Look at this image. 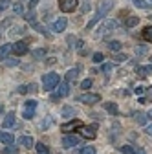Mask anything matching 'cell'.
Returning <instances> with one entry per match:
<instances>
[{"label": "cell", "mask_w": 152, "mask_h": 154, "mask_svg": "<svg viewBox=\"0 0 152 154\" xmlns=\"http://www.w3.org/2000/svg\"><path fill=\"white\" fill-rule=\"evenodd\" d=\"M128 59V57L125 55V53H119V55H116V63H125Z\"/></svg>", "instance_id": "35"}, {"label": "cell", "mask_w": 152, "mask_h": 154, "mask_svg": "<svg viewBox=\"0 0 152 154\" xmlns=\"http://www.w3.org/2000/svg\"><path fill=\"white\" fill-rule=\"evenodd\" d=\"M35 110H37V101H26L24 103V112H22V116H24V119H31L33 116H35Z\"/></svg>", "instance_id": "3"}, {"label": "cell", "mask_w": 152, "mask_h": 154, "mask_svg": "<svg viewBox=\"0 0 152 154\" xmlns=\"http://www.w3.org/2000/svg\"><path fill=\"white\" fill-rule=\"evenodd\" d=\"M145 51H147V48H143V46H139V48H138V53H141V55H143Z\"/></svg>", "instance_id": "45"}, {"label": "cell", "mask_w": 152, "mask_h": 154, "mask_svg": "<svg viewBox=\"0 0 152 154\" xmlns=\"http://www.w3.org/2000/svg\"><path fill=\"white\" fill-rule=\"evenodd\" d=\"M11 51H13V44H2L0 46V61H6Z\"/></svg>", "instance_id": "15"}, {"label": "cell", "mask_w": 152, "mask_h": 154, "mask_svg": "<svg viewBox=\"0 0 152 154\" xmlns=\"http://www.w3.org/2000/svg\"><path fill=\"white\" fill-rule=\"evenodd\" d=\"M79 101L84 103V105H93V103L101 101V95H97V94H83V95H79Z\"/></svg>", "instance_id": "5"}, {"label": "cell", "mask_w": 152, "mask_h": 154, "mask_svg": "<svg viewBox=\"0 0 152 154\" xmlns=\"http://www.w3.org/2000/svg\"><path fill=\"white\" fill-rule=\"evenodd\" d=\"M57 86H59V90H57V95H59V97H66V95H70V83L68 81L59 83Z\"/></svg>", "instance_id": "12"}, {"label": "cell", "mask_w": 152, "mask_h": 154, "mask_svg": "<svg viewBox=\"0 0 152 154\" xmlns=\"http://www.w3.org/2000/svg\"><path fill=\"white\" fill-rule=\"evenodd\" d=\"M79 127H81V121H79V119H73V121H68V123H64V125L61 127V130H62L64 134H68V132L77 130Z\"/></svg>", "instance_id": "7"}, {"label": "cell", "mask_w": 152, "mask_h": 154, "mask_svg": "<svg viewBox=\"0 0 152 154\" xmlns=\"http://www.w3.org/2000/svg\"><path fill=\"white\" fill-rule=\"evenodd\" d=\"M132 2H134V6L139 8V9H152V4L145 2V0H132Z\"/></svg>", "instance_id": "21"}, {"label": "cell", "mask_w": 152, "mask_h": 154, "mask_svg": "<svg viewBox=\"0 0 152 154\" xmlns=\"http://www.w3.org/2000/svg\"><path fill=\"white\" fill-rule=\"evenodd\" d=\"M28 90H29V92H37V85H35V83L28 85Z\"/></svg>", "instance_id": "42"}, {"label": "cell", "mask_w": 152, "mask_h": 154, "mask_svg": "<svg viewBox=\"0 0 152 154\" xmlns=\"http://www.w3.org/2000/svg\"><path fill=\"white\" fill-rule=\"evenodd\" d=\"M90 86H92V79H84V81L81 83V88H83V90H88Z\"/></svg>", "instance_id": "34"}, {"label": "cell", "mask_w": 152, "mask_h": 154, "mask_svg": "<svg viewBox=\"0 0 152 154\" xmlns=\"http://www.w3.org/2000/svg\"><path fill=\"white\" fill-rule=\"evenodd\" d=\"M77 130H79V134H81L83 138H88V140H93V138L97 136V134H96V132H97V125H90V127L81 125Z\"/></svg>", "instance_id": "2"}, {"label": "cell", "mask_w": 152, "mask_h": 154, "mask_svg": "<svg viewBox=\"0 0 152 154\" xmlns=\"http://www.w3.org/2000/svg\"><path fill=\"white\" fill-rule=\"evenodd\" d=\"M119 150H121L123 154H136V152H138V149L132 147V145H123V147H119Z\"/></svg>", "instance_id": "24"}, {"label": "cell", "mask_w": 152, "mask_h": 154, "mask_svg": "<svg viewBox=\"0 0 152 154\" xmlns=\"http://www.w3.org/2000/svg\"><path fill=\"white\" fill-rule=\"evenodd\" d=\"M15 13L17 15H22V6L20 4H15Z\"/></svg>", "instance_id": "40"}, {"label": "cell", "mask_w": 152, "mask_h": 154, "mask_svg": "<svg viewBox=\"0 0 152 154\" xmlns=\"http://www.w3.org/2000/svg\"><path fill=\"white\" fill-rule=\"evenodd\" d=\"M108 48H110L112 51H119V50H121V42H119V41H110V42H108Z\"/></svg>", "instance_id": "26"}, {"label": "cell", "mask_w": 152, "mask_h": 154, "mask_svg": "<svg viewBox=\"0 0 152 154\" xmlns=\"http://www.w3.org/2000/svg\"><path fill=\"white\" fill-rule=\"evenodd\" d=\"M13 141H15V136H13V134L0 130V143H4V145H13Z\"/></svg>", "instance_id": "14"}, {"label": "cell", "mask_w": 152, "mask_h": 154, "mask_svg": "<svg viewBox=\"0 0 152 154\" xmlns=\"http://www.w3.org/2000/svg\"><path fill=\"white\" fill-rule=\"evenodd\" d=\"M26 20H28L29 24H35V22H37V15H35L33 11H29V13L26 15Z\"/></svg>", "instance_id": "32"}, {"label": "cell", "mask_w": 152, "mask_h": 154, "mask_svg": "<svg viewBox=\"0 0 152 154\" xmlns=\"http://www.w3.org/2000/svg\"><path fill=\"white\" fill-rule=\"evenodd\" d=\"M62 145L66 147V149H73V147H77L79 145V138L77 136H64V140H62Z\"/></svg>", "instance_id": "10"}, {"label": "cell", "mask_w": 152, "mask_h": 154, "mask_svg": "<svg viewBox=\"0 0 152 154\" xmlns=\"http://www.w3.org/2000/svg\"><path fill=\"white\" fill-rule=\"evenodd\" d=\"M148 114H150V116H152V110H150V112H148Z\"/></svg>", "instance_id": "48"}, {"label": "cell", "mask_w": 152, "mask_h": 154, "mask_svg": "<svg viewBox=\"0 0 152 154\" xmlns=\"http://www.w3.org/2000/svg\"><path fill=\"white\" fill-rule=\"evenodd\" d=\"M114 8V0H101V4H99V13L97 15H106L110 9Z\"/></svg>", "instance_id": "11"}, {"label": "cell", "mask_w": 152, "mask_h": 154, "mask_svg": "<svg viewBox=\"0 0 152 154\" xmlns=\"http://www.w3.org/2000/svg\"><path fill=\"white\" fill-rule=\"evenodd\" d=\"M37 2H39V0H29V9H33L37 6Z\"/></svg>", "instance_id": "44"}, {"label": "cell", "mask_w": 152, "mask_h": 154, "mask_svg": "<svg viewBox=\"0 0 152 154\" xmlns=\"http://www.w3.org/2000/svg\"><path fill=\"white\" fill-rule=\"evenodd\" d=\"M99 18H101V15H96V17H93V20H92V22H88V26H86V28H88V29H90V28H93V24H96Z\"/></svg>", "instance_id": "36"}, {"label": "cell", "mask_w": 152, "mask_h": 154, "mask_svg": "<svg viewBox=\"0 0 152 154\" xmlns=\"http://www.w3.org/2000/svg\"><path fill=\"white\" fill-rule=\"evenodd\" d=\"M90 11V2H86L84 6H83V13H88Z\"/></svg>", "instance_id": "43"}, {"label": "cell", "mask_w": 152, "mask_h": 154, "mask_svg": "<svg viewBox=\"0 0 152 154\" xmlns=\"http://www.w3.org/2000/svg\"><path fill=\"white\" fill-rule=\"evenodd\" d=\"M17 92H18V94H28L29 90H28V86H26V85H22V86H18V88H17Z\"/></svg>", "instance_id": "37"}, {"label": "cell", "mask_w": 152, "mask_h": 154, "mask_svg": "<svg viewBox=\"0 0 152 154\" xmlns=\"http://www.w3.org/2000/svg\"><path fill=\"white\" fill-rule=\"evenodd\" d=\"M8 64H9V66H13V64L17 66V64H18V61H8Z\"/></svg>", "instance_id": "46"}, {"label": "cell", "mask_w": 152, "mask_h": 154, "mask_svg": "<svg viewBox=\"0 0 152 154\" xmlns=\"http://www.w3.org/2000/svg\"><path fill=\"white\" fill-rule=\"evenodd\" d=\"M44 55H46V48H41V50H35V51H33V57H35V59H42Z\"/></svg>", "instance_id": "31"}, {"label": "cell", "mask_w": 152, "mask_h": 154, "mask_svg": "<svg viewBox=\"0 0 152 154\" xmlns=\"http://www.w3.org/2000/svg\"><path fill=\"white\" fill-rule=\"evenodd\" d=\"M0 112H4V105H0Z\"/></svg>", "instance_id": "47"}, {"label": "cell", "mask_w": 152, "mask_h": 154, "mask_svg": "<svg viewBox=\"0 0 152 154\" xmlns=\"http://www.w3.org/2000/svg\"><path fill=\"white\" fill-rule=\"evenodd\" d=\"M59 83H61L59 73H55V72L42 75V86H44V92H51L53 88H57V85H59Z\"/></svg>", "instance_id": "1"}, {"label": "cell", "mask_w": 152, "mask_h": 154, "mask_svg": "<svg viewBox=\"0 0 152 154\" xmlns=\"http://www.w3.org/2000/svg\"><path fill=\"white\" fill-rule=\"evenodd\" d=\"M2 127H4V128L15 127V112H9V114H6V118H4V121H2Z\"/></svg>", "instance_id": "16"}, {"label": "cell", "mask_w": 152, "mask_h": 154, "mask_svg": "<svg viewBox=\"0 0 152 154\" xmlns=\"http://www.w3.org/2000/svg\"><path fill=\"white\" fill-rule=\"evenodd\" d=\"M18 143H20L22 147H26V149H31L33 147V138L31 136H22L20 140H18Z\"/></svg>", "instance_id": "19"}, {"label": "cell", "mask_w": 152, "mask_h": 154, "mask_svg": "<svg viewBox=\"0 0 152 154\" xmlns=\"http://www.w3.org/2000/svg\"><path fill=\"white\" fill-rule=\"evenodd\" d=\"M141 37L145 38L147 42H152V26H147L145 29H143V33H141Z\"/></svg>", "instance_id": "22"}, {"label": "cell", "mask_w": 152, "mask_h": 154, "mask_svg": "<svg viewBox=\"0 0 152 154\" xmlns=\"http://www.w3.org/2000/svg\"><path fill=\"white\" fill-rule=\"evenodd\" d=\"M77 0H59V8H61V11H64V13H71V11H75L77 9Z\"/></svg>", "instance_id": "4"}, {"label": "cell", "mask_w": 152, "mask_h": 154, "mask_svg": "<svg viewBox=\"0 0 152 154\" xmlns=\"http://www.w3.org/2000/svg\"><path fill=\"white\" fill-rule=\"evenodd\" d=\"M92 59H93V63H103V61H105V55H103V53H93Z\"/></svg>", "instance_id": "33"}, {"label": "cell", "mask_w": 152, "mask_h": 154, "mask_svg": "<svg viewBox=\"0 0 152 154\" xmlns=\"http://www.w3.org/2000/svg\"><path fill=\"white\" fill-rule=\"evenodd\" d=\"M79 72H81V68H79V66H75V68L68 70V73H66V81H68V83L75 81V79H77V75H79Z\"/></svg>", "instance_id": "17"}, {"label": "cell", "mask_w": 152, "mask_h": 154, "mask_svg": "<svg viewBox=\"0 0 152 154\" xmlns=\"http://www.w3.org/2000/svg\"><path fill=\"white\" fill-rule=\"evenodd\" d=\"M44 154H50V152H44Z\"/></svg>", "instance_id": "49"}, {"label": "cell", "mask_w": 152, "mask_h": 154, "mask_svg": "<svg viewBox=\"0 0 152 154\" xmlns=\"http://www.w3.org/2000/svg\"><path fill=\"white\" fill-rule=\"evenodd\" d=\"M101 72H103V73H106V75H108V73H112V72H114V64H112V63H105V64L101 66Z\"/></svg>", "instance_id": "27"}, {"label": "cell", "mask_w": 152, "mask_h": 154, "mask_svg": "<svg viewBox=\"0 0 152 154\" xmlns=\"http://www.w3.org/2000/svg\"><path fill=\"white\" fill-rule=\"evenodd\" d=\"M145 132L148 134V136H152V125H145Z\"/></svg>", "instance_id": "41"}, {"label": "cell", "mask_w": 152, "mask_h": 154, "mask_svg": "<svg viewBox=\"0 0 152 154\" xmlns=\"http://www.w3.org/2000/svg\"><path fill=\"white\" fill-rule=\"evenodd\" d=\"M103 106H105V108H106V112H110L112 116H117V105H116V103H112V101H106Z\"/></svg>", "instance_id": "20"}, {"label": "cell", "mask_w": 152, "mask_h": 154, "mask_svg": "<svg viewBox=\"0 0 152 154\" xmlns=\"http://www.w3.org/2000/svg\"><path fill=\"white\" fill-rule=\"evenodd\" d=\"M66 24H68V20H66L64 17H61V18H57V20L53 22L51 29H53L55 33H61V31H64V29H66Z\"/></svg>", "instance_id": "8"}, {"label": "cell", "mask_w": 152, "mask_h": 154, "mask_svg": "<svg viewBox=\"0 0 152 154\" xmlns=\"http://www.w3.org/2000/svg\"><path fill=\"white\" fill-rule=\"evenodd\" d=\"M35 147H37V152H39V154H44V152H50V149H48V145H44V143H37Z\"/></svg>", "instance_id": "30"}, {"label": "cell", "mask_w": 152, "mask_h": 154, "mask_svg": "<svg viewBox=\"0 0 152 154\" xmlns=\"http://www.w3.org/2000/svg\"><path fill=\"white\" fill-rule=\"evenodd\" d=\"M136 73H138L139 77H148V75L152 73V66H138Z\"/></svg>", "instance_id": "18"}, {"label": "cell", "mask_w": 152, "mask_h": 154, "mask_svg": "<svg viewBox=\"0 0 152 154\" xmlns=\"http://www.w3.org/2000/svg\"><path fill=\"white\" fill-rule=\"evenodd\" d=\"M17 147L15 145H6V149H2V154H17Z\"/></svg>", "instance_id": "29"}, {"label": "cell", "mask_w": 152, "mask_h": 154, "mask_svg": "<svg viewBox=\"0 0 152 154\" xmlns=\"http://www.w3.org/2000/svg\"><path fill=\"white\" fill-rule=\"evenodd\" d=\"M117 26V22L116 20H105L103 24H101V28H99V33H97V37H103V35H106V33H110L114 28Z\"/></svg>", "instance_id": "6"}, {"label": "cell", "mask_w": 152, "mask_h": 154, "mask_svg": "<svg viewBox=\"0 0 152 154\" xmlns=\"http://www.w3.org/2000/svg\"><path fill=\"white\" fill-rule=\"evenodd\" d=\"M134 119H136V123H139V125H147L148 119H150V114H145V112H134Z\"/></svg>", "instance_id": "13"}, {"label": "cell", "mask_w": 152, "mask_h": 154, "mask_svg": "<svg viewBox=\"0 0 152 154\" xmlns=\"http://www.w3.org/2000/svg\"><path fill=\"white\" fill-rule=\"evenodd\" d=\"M138 24H139V17H128L126 22H125L126 28H134V26H138Z\"/></svg>", "instance_id": "23"}, {"label": "cell", "mask_w": 152, "mask_h": 154, "mask_svg": "<svg viewBox=\"0 0 152 154\" xmlns=\"http://www.w3.org/2000/svg\"><path fill=\"white\" fill-rule=\"evenodd\" d=\"M8 2H9V0H0V11H2V9H6V8L9 6Z\"/></svg>", "instance_id": "39"}, {"label": "cell", "mask_w": 152, "mask_h": 154, "mask_svg": "<svg viewBox=\"0 0 152 154\" xmlns=\"http://www.w3.org/2000/svg\"><path fill=\"white\" fill-rule=\"evenodd\" d=\"M73 108L70 106V105H66V106H62V116H64V118H73Z\"/></svg>", "instance_id": "25"}, {"label": "cell", "mask_w": 152, "mask_h": 154, "mask_svg": "<svg viewBox=\"0 0 152 154\" xmlns=\"http://www.w3.org/2000/svg\"><path fill=\"white\" fill-rule=\"evenodd\" d=\"M147 101H150V103H152V86H148V88H147Z\"/></svg>", "instance_id": "38"}, {"label": "cell", "mask_w": 152, "mask_h": 154, "mask_svg": "<svg viewBox=\"0 0 152 154\" xmlns=\"http://www.w3.org/2000/svg\"><path fill=\"white\" fill-rule=\"evenodd\" d=\"M13 51H15V55H26L29 51V48H28V44L24 41H20V42H15L13 44Z\"/></svg>", "instance_id": "9"}, {"label": "cell", "mask_w": 152, "mask_h": 154, "mask_svg": "<svg viewBox=\"0 0 152 154\" xmlns=\"http://www.w3.org/2000/svg\"><path fill=\"white\" fill-rule=\"evenodd\" d=\"M77 154H96V149L93 147H81L77 150Z\"/></svg>", "instance_id": "28"}]
</instances>
